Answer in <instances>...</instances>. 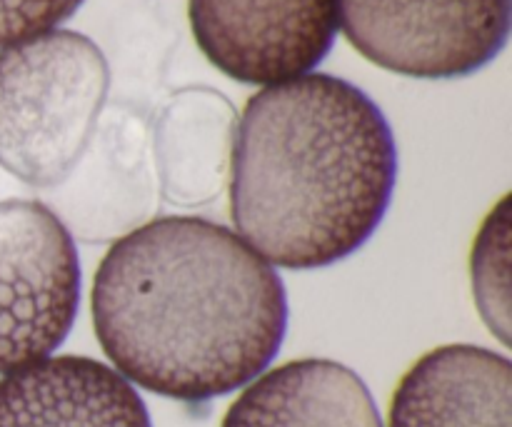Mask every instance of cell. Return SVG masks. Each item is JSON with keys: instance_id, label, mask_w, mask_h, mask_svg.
<instances>
[{"instance_id": "7a4b0ae2", "label": "cell", "mask_w": 512, "mask_h": 427, "mask_svg": "<svg viewBox=\"0 0 512 427\" xmlns=\"http://www.w3.org/2000/svg\"><path fill=\"white\" fill-rule=\"evenodd\" d=\"M230 173L240 238L268 263L313 270L373 238L393 200L398 150L370 95L308 73L248 100Z\"/></svg>"}, {"instance_id": "6da1fadb", "label": "cell", "mask_w": 512, "mask_h": 427, "mask_svg": "<svg viewBox=\"0 0 512 427\" xmlns=\"http://www.w3.org/2000/svg\"><path fill=\"white\" fill-rule=\"evenodd\" d=\"M93 328L128 383L185 403L245 388L288 330L273 265L225 225L165 215L120 235L90 290Z\"/></svg>"}, {"instance_id": "277c9868", "label": "cell", "mask_w": 512, "mask_h": 427, "mask_svg": "<svg viewBox=\"0 0 512 427\" xmlns=\"http://www.w3.org/2000/svg\"><path fill=\"white\" fill-rule=\"evenodd\" d=\"M73 235L38 200L0 203V375L50 358L78 315Z\"/></svg>"}, {"instance_id": "5b68a950", "label": "cell", "mask_w": 512, "mask_h": 427, "mask_svg": "<svg viewBox=\"0 0 512 427\" xmlns=\"http://www.w3.org/2000/svg\"><path fill=\"white\" fill-rule=\"evenodd\" d=\"M338 28L370 63L450 80L493 63L510 35L512 0H335Z\"/></svg>"}, {"instance_id": "30bf717a", "label": "cell", "mask_w": 512, "mask_h": 427, "mask_svg": "<svg viewBox=\"0 0 512 427\" xmlns=\"http://www.w3.org/2000/svg\"><path fill=\"white\" fill-rule=\"evenodd\" d=\"M153 148L163 200L180 208L213 203L233 168V108L208 90L178 95L160 115Z\"/></svg>"}, {"instance_id": "8992f818", "label": "cell", "mask_w": 512, "mask_h": 427, "mask_svg": "<svg viewBox=\"0 0 512 427\" xmlns=\"http://www.w3.org/2000/svg\"><path fill=\"white\" fill-rule=\"evenodd\" d=\"M188 15L220 73L265 88L313 73L338 35L335 0H190Z\"/></svg>"}, {"instance_id": "3957f363", "label": "cell", "mask_w": 512, "mask_h": 427, "mask_svg": "<svg viewBox=\"0 0 512 427\" xmlns=\"http://www.w3.org/2000/svg\"><path fill=\"white\" fill-rule=\"evenodd\" d=\"M110 88L103 50L50 30L0 50V168L55 188L83 160Z\"/></svg>"}, {"instance_id": "8fae6325", "label": "cell", "mask_w": 512, "mask_h": 427, "mask_svg": "<svg viewBox=\"0 0 512 427\" xmlns=\"http://www.w3.org/2000/svg\"><path fill=\"white\" fill-rule=\"evenodd\" d=\"M510 195L485 218L475 238L470 273L480 315L503 345H510Z\"/></svg>"}, {"instance_id": "ba28073f", "label": "cell", "mask_w": 512, "mask_h": 427, "mask_svg": "<svg viewBox=\"0 0 512 427\" xmlns=\"http://www.w3.org/2000/svg\"><path fill=\"white\" fill-rule=\"evenodd\" d=\"M388 427H512V365L478 345L425 353L395 388Z\"/></svg>"}, {"instance_id": "7c38bea8", "label": "cell", "mask_w": 512, "mask_h": 427, "mask_svg": "<svg viewBox=\"0 0 512 427\" xmlns=\"http://www.w3.org/2000/svg\"><path fill=\"white\" fill-rule=\"evenodd\" d=\"M80 5L83 0H0V48L50 33Z\"/></svg>"}, {"instance_id": "52a82bcc", "label": "cell", "mask_w": 512, "mask_h": 427, "mask_svg": "<svg viewBox=\"0 0 512 427\" xmlns=\"http://www.w3.org/2000/svg\"><path fill=\"white\" fill-rule=\"evenodd\" d=\"M0 427H153L133 383L83 355L43 358L0 378Z\"/></svg>"}, {"instance_id": "9c48e42d", "label": "cell", "mask_w": 512, "mask_h": 427, "mask_svg": "<svg viewBox=\"0 0 512 427\" xmlns=\"http://www.w3.org/2000/svg\"><path fill=\"white\" fill-rule=\"evenodd\" d=\"M220 427H383V420L358 373L305 358L250 380Z\"/></svg>"}]
</instances>
